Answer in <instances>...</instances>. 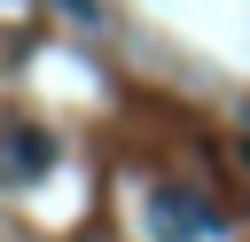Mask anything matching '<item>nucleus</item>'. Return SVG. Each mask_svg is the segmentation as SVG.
Instances as JSON below:
<instances>
[{
    "label": "nucleus",
    "mask_w": 250,
    "mask_h": 242,
    "mask_svg": "<svg viewBox=\"0 0 250 242\" xmlns=\"http://www.w3.org/2000/svg\"><path fill=\"white\" fill-rule=\"evenodd\" d=\"M8 148H16V172H23V180H31V172H47V156H55V141H47L39 125H16V133H8Z\"/></svg>",
    "instance_id": "nucleus-2"
},
{
    "label": "nucleus",
    "mask_w": 250,
    "mask_h": 242,
    "mask_svg": "<svg viewBox=\"0 0 250 242\" xmlns=\"http://www.w3.org/2000/svg\"><path fill=\"white\" fill-rule=\"evenodd\" d=\"M148 219H156V234L164 242H195V234H211L219 219H211V203L203 195H188V187H156L148 195Z\"/></svg>",
    "instance_id": "nucleus-1"
},
{
    "label": "nucleus",
    "mask_w": 250,
    "mask_h": 242,
    "mask_svg": "<svg viewBox=\"0 0 250 242\" xmlns=\"http://www.w3.org/2000/svg\"><path fill=\"white\" fill-rule=\"evenodd\" d=\"M55 8H70L78 23H102V0H55Z\"/></svg>",
    "instance_id": "nucleus-3"
}]
</instances>
